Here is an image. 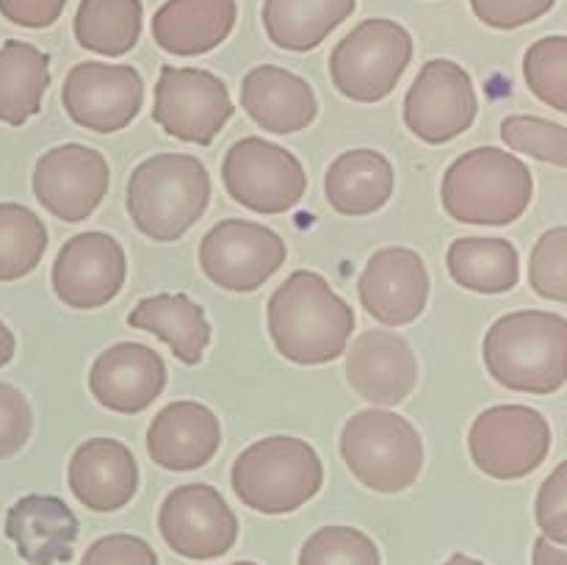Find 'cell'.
I'll return each mask as SVG.
<instances>
[{"instance_id": "obj_40", "label": "cell", "mask_w": 567, "mask_h": 565, "mask_svg": "<svg viewBox=\"0 0 567 565\" xmlns=\"http://www.w3.org/2000/svg\"><path fill=\"white\" fill-rule=\"evenodd\" d=\"M64 6L66 0H0V17L20 28L42 31L59 20Z\"/></svg>"}, {"instance_id": "obj_9", "label": "cell", "mask_w": 567, "mask_h": 565, "mask_svg": "<svg viewBox=\"0 0 567 565\" xmlns=\"http://www.w3.org/2000/svg\"><path fill=\"white\" fill-rule=\"evenodd\" d=\"M227 194L255 214H286L308 192V172L291 150L266 138H238L221 161Z\"/></svg>"}, {"instance_id": "obj_28", "label": "cell", "mask_w": 567, "mask_h": 565, "mask_svg": "<svg viewBox=\"0 0 567 565\" xmlns=\"http://www.w3.org/2000/svg\"><path fill=\"white\" fill-rule=\"evenodd\" d=\"M50 86V55L37 44L9 39L0 44V122L25 125L42 111Z\"/></svg>"}, {"instance_id": "obj_4", "label": "cell", "mask_w": 567, "mask_h": 565, "mask_svg": "<svg viewBox=\"0 0 567 565\" xmlns=\"http://www.w3.org/2000/svg\"><path fill=\"white\" fill-rule=\"evenodd\" d=\"M535 194L532 170L502 147H476L452 161L443 175V208L465 225H513Z\"/></svg>"}, {"instance_id": "obj_33", "label": "cell", "mask_w": 567, "mask_h": 565, "mask_svg": "<svg viewBox=\"0 0 567 565\" xmlns=\"http://www.w3.org/2000/svg\"><path fill=\"white\" fill-rule=\"evenodd\" d=\"M524 78L537 100L567 114V37L537 39L524 55Z\"/></svg>"}, {"instance_id": "obj_14", "label": "cell", "mask_w": 567, "mask_h": 565, "mask_svg": "<svg viewBox=\"0 0 567 565\" xmlns=\"http://www.w3.org/2000/svg\"><path fill=\"white\" fill-rule=\"evenodd\" d=\"M61 103L75 125L94 133H116L142 111V72L131 64L81 61L66 72Z\"/></svg>"}, {"instance_id": "obj_22", "label": "cell", "mask_w": 567, "mask_h": 565, "mask_svg": "<svg viewBox=\"0 0 567 565\" xmlns=\"http://www.w3.org/2000/svg\"><path fill=\"white\" fill-rule=\"evenodd\" d=\"M221 427L214 410L203 402H169L147 430V452L161 469H203L219 452Z\"/></svg>"}, {"instance_id": "obj_2", "label": "cell", "mask_w": 567, "mask_h": 565, "mask_svg": "<svg viewBox=\"0 0 567 565\" xmlns=\"http://www.w3.org/2000/svg\"><path fill=\"white\" fill-rule=\"evenodd\" d=\"M482 355L507 391L557 393L567 380V319L548 310H515L493 321Z\"/></svg>"}, {"instance_id": "obj_20", "label": "cell", "mask_w": 567, "mask_h": 565, "mask_svg": "<svg viewBox=\"0 0 567 565\" xmlns=\"http://www.w3.org/2000/svg\"><path fill=\"white\" fill-rule=\"evenodd\" d=\"M70 491L94 513L122 510L138 491V465L131 449L114 438H89L72 452Z\"/></svg>"}, {"instance_id": "obj_32", "label": "cell", "mask_w": 567, "mask_h": 565, "mask_svg": "<svg viewBox=\"0 0 567 565\" xmlns=\"http://www.w3.org/2000/svg\"><path fill=\"white\" fill-rule=\"evenodd\" d=\"M297 565H382L380 548L354 526H321L299 548Z\"/></svg>"}, {"instance_id": "obj_7", "label": "cell", "mask_w": 567, "mask_h": 565, "mask_svg": "<svg viewBox=\"0 0 567 565\" xmlns=\"http://www.w3.org/2000/svg\"><path fill=\"white\" fill-rule=\"evenodd\" d=\"M413 37L396 20L374 17L347 33L330 53V78L343 97L380 103L413 61Z\"/></svg>"}, {"instance_id": "obj_29", "label": "cell", "mask_w": 567, "mask_h": 565, "mask_svg": "<svg viewBox=\"0 0 567 565\" xmlns=\"http://www.w3.org/2000/svg\"><path fill=\"white\" fill-rule=\"evenodd\" d=\"M446 266L457 286L476 294H507L520 280L518 249L507 238H457L449 247Z\"/></svg>"}, {"instance_id": "obj_6", "label": "cell", "mask_w": 567, "mask_h": 565, "mask_svg": "<svg viewBox=\"0 0 567 565\" xmlns=\"http://www.w3.org/2000/svg\"><path fill=\"white\" fill-rule=\"evenodd\" d=\"M341 458L349 471L377 493H402L424 469V441L393 410H360L341 430Z\"/></svg>"}, {"instance_id": "obj_12", "label": "cell", "mask_w": 567, "mask_h": 565, "mask_svg": "<svg viewBox=\"0 0 567 565\" xmlns=\"http://www.w3.org/2000/svg\"><path fill=\"white\" fill-rule=\"evenodd\" d=\"M480 97L468 72L449 59L426 61L404 97V125L426 144L463 136L476 120Z\"/></svg>"}, {"instance_id": "obj_30", "label": "cell", "mask_w": 567, "mask_h": 565, "mask_svg": "<svg viewBox=\"0 0 567 565\" xmlns=\"http://www.w3.org/2000/svg\"><path fill=\"white\" fill-rule=\"evenodd\" d=\"M142 0H81L72 20L75 42L89 53L120 59L142 39Z\"/></svg>"}, {"instance_id": "obj_11", "label": "cell", "mask_w": 567, "mask_h": 565, "mask_svg": "<svg viewBox=\"0 0 567 565\" xmlns=\"http://www.w3.org/2000/svg\"><path fill=\"white\" fill-rule=\"evenodd\" d=\"M286 242L271 227L249 219H225L199 242V266L225 291H258L282 264Z\"/></svg>"}, {"instance_id": "obj_5", "label": "cell", "mask_w": 567, "mask_h": 565, "mask_svg": "<svg viewBox=\"0 0 567 565\" xmlns=\"http://www.w3.org/2000/svg\"><path fill=\"white\" fill-rule=\"evenodd\" d=\"M230 485L238 502L264 515H286L308 504L324 485L319 452L302 438L271 435L236 458Z\"/></svg>"}, {"instance_id": "obj_15", "label": "cell", "mask_w": 567, "mask_h": 565, "mask_svg": "<svg viewBox=\"0 0 567 565\" xmlns=\"http://www.w3.org/2000/svg\"><path fill=\"white\" fill-rule=\"evenodd\" d=\"M31 183L37 199L55 219L75 225L89 219L109 194V161L86 144H59L37 161Z\"/></svg>"}, {"instance_id": "obj_18", "label": "cell", "mask_w": 567, "mask_h": 565, "mask_svg": "<svg viewBox=\"0 0 567 565\" xmlns=\"http://www.w3.org/2000/svg\"><path fill=\"white\" fill-rule=\"evenodd\" d=\"M166 388V363L147 343L122 341L103 349L89 371V391L111 413L136 415Z\"/></svg>"}, {"instance_id": "obj_42", "label": "cell", "mask_w": 567, "mask_h": 565, "mask_svg": "<svg viewBox=\"0 0 567 565\" xmlns=\"http://www.w3.org/2000/svg\"><path fill=\"white\" fill-rule=\"evenodd\" d=\"M14 349H17L14 332H11L9 327L0 321V369H3L6 363H11V358H14Z\"/></svg>"}, {"instance_id": "obj_23", "label": "cell", "mask_w": 567, "mask_h": 565, "mask_svg": "<svg viewBox=\"0 0 567 565\" xmlns=\"http://www.w3.org/2000/svg\"><path fill=\"white\" fill-rule=\"evenodd\" d=\"M241 105L249 120L269 133H297L313 125L319 100L305 78L275 64H260L241 83Z\"/></svg>"}, {"instance_id": "obj_3", "label": "cell", "mask_w": 567, "mask_h": 565, "mask_svg": "<svg viewBox=\"0 0 567 565\" xmlns=\"http://www.w3.org/2000/svg\"><path fill=\"white\" fill-rule=\"evenodd\" d=\"M210 203V175L197 155L158 153L144 158L127 181V214L153 242L186 236Z\"/></svg>"}, {"instance_id": "obj_39", "label": "cell", "mask_w": 567, "mask_h": 565, "mask_svg": "<svg viewBox=\"0 0 567 565\" xmlns=\"http://www.w3.org/2000/svg\"><path fill=\"white\" fill-rule=\"evenodd\" d=\"M81 565H158V554L138 535H105L97 537L83 552Z\"/></svg>"}, {"instance_id": "obj_8", "label": "cell", "mask_w": 567, "mask_h": 565, "mask_svg": "<svg viewBox=\"0 0 567 565\" xmlns=\"http://www.w3.org/2000/svg\"><path fill=\"white\" fill-rule=\"evenodd\" d=\"M471 460L493 480H520L546 463L551 427L546 415L526 404H493L468 430Z\"/></svg>"}, {"instance_id": "obj_25", "label": "cell", "mask_w": 567, "mask_h": 565, "mask_svg": "<svg viewBox=\"0 0 567 565\" xmlns=\"http://www.w3.org/2000/svg\"><path fill=\"white\" fill-rule=\"evenodd\" d=\"M127 325L158 336L186 366L203 363V355L210 343L205 308L186 294H155V297L138 299L136 308L127 316Z\"/></svg>"}, {"instance_id": "obj_24", "label": "cell", "mask_w": 567, "mask_h": 565, "mask_svg": "<svg viewBox=\"0 0 567 565\" xmlns=\"http://www.w3.org/2000/svg\"><path fill=\"white\" fill-rule=\"evenodd\" d=\"M238 22L236 0H166L153 14V39L181 59L219 48Z\"/></svg>"}, {"instance_id": "obj_17", "label": "cell", "mask_w": 567, "mask_h": 565, "mask_svg": "<svg viewBox=\"0 0 567 565\" xmlns=\"http://www.w3.org/2000/svg\"><path fill=\"white\" fill-rule=\"evenodd\" d=\"M358 294L365 314L380 325H410L430 302V271L415 249L385 247L363 266Z\"/></svg>"}, {"instance_id": "obj_34", "label": "cell", "mask_w": 567, "mask_h": 565, "mask_svg": "<svg viewBox=\"0 0 567 565\" xmlns=\"http://www.w3.org/2000/svg\"><path fill=\"white\" fill-rule=\"evenodd\" d=\"M502 142L515 153L532 155L554 166H567V127L543 116L513 114L498 127Z\"/></svg>"}, {"instance_id": "obj_37", "label": "cell", "mask_w": 567, "mask_h": 565, "mask_svg": "<svg viewBox=\"0 0 567 565\" xmlns=\"http://www.w3.org/2000/svg\"><path fill=\"white\" fill-rule=\"evenodd\" d=\"M537 526L554 543H567V463H559L537 491Z\"/></svg>"}, {"instance_id": "obj_43", "label": "cell", "mask_w": 567, "mask_h": 565, "mask_svg": "<svg viewBox=\"0 0 567 565\" xmlns=\"http://www.w3.org/2000/svg\"><path fill=\"white\" fill-rule=\"evenodd\" d=\"M443 565H485L482 563V559H474V557H468V554H452V557L446 559V563Z\"/></svg>"}, {"instance_id": "obj_16", "label": "cell", "mask_w": 567, "mask_h": 565, "mask_svg": "<svg viewBox=\"0 0 567 565\" xmlns=\"http://www.w3.org/2000/svg\"><path fill=\"white\" fill-rule=\"evenodd\" d=\"M127 258L114 236L100 230L72 236L59 249L50 271L53 291L66 308L94 310L109 305L122 291Z\"/></svg>"}, {"instance_id": "obj_10", "label": "cell", "mask_w": 567, "mask_h": 565, "mask_svg": "<svg viewBox=\"0 0 567 565\" xmlns=\"http://www.w3.org/2000/svg\"><path fill=\"white\" fill-rule=\"evenodd\" d=\"M227 83L199 66H161L153 120L181 142L208 147L233 116Z\"/></svg>"}, {"instance_id": "obj_41", "label": "cell", "mask_w": 567, "mask_h": 565, "mask_svg": "<svg viewBox=\"0 0 567 565\" xmlns=\"http://www.w3.org/2000/svg\"><path fill=\"white\" fill-rule=\"evenodd\" d=\"M532 565H567V548L563 543H554L540 535L535 541V552H532Z\"/></svg>"}, {"instance_id": "obj_35", "label": "cell", "mask_w": 567, "mask_h": 565, "mask_svg": "<svg viewBox=\"0 0 567 565\" xmlns=\"http://www.w3.org/2000/svg\"><path fill=\"white\" fill-rule=\"evenodd\" d=\"M529 282L540 297L567 302V227L557 225L537 238L529 260Z\"/></svg>"}, {"instance_id": "obj_31", "label": "cell", "mask_w": 567, "mask_h": 565, "mask_svg": "<svg viewBox=\"0 0 567 565\" xmlns=\"http://www.w3.org/2000/svg\"><path fill=\"white\" fill-rule=\"evenodd\" d=\"M48 249V227L20 203H0V282L31 275Z\"/></svg>"}, {"instance_id": "obj_13", "label": "cell", "mask_w": 567, "mask_h": 565, "mask_svg": "<svg viewBox=\"0 0 567 565\" xmlns=\"http://www.w3.org/2000/svg\"><path fill=\"white\" fill-rule=\"evenodd\" d=\"M166 546L186 559L225 557L238 541V518L214 485L192 482L166 493L158 510Z\"/></svg>"}, {"instance_id": "obj_26", "label": "cell", "mask_w": 567, "mask_h": 565, "mask_svg": "<svg viewBox=\"0 0 567 565\" xmlns=\"http://www.w3.org/2000/svg\"><path fill=\"white\" fill-rule=\"evenodd\" d=\"M327 203L343 216H369L385 208L393 194V166L377 150H347L324 177Z\"/></svg>"}, {"instance_id": "obj_44", "label": "cell", "mask_w": 567, "mask_h": 565, "mask_svg": "<svg viewBox=\"0 0 567 565\" xmlns=\"http://www.w3.org/2000/svg\"><path fill=\"white\" fill-rule=\"evenodd\" d=\"M233 565H258V563H233Z\"/></svg>"}, {"instance_id": "obj_27", "label": "cell", "mask_w": 567, "mask_h": 565, "mask_svg": "<svg viewBox=\"0 0 567 565\" xmlns=\"http://www.w3.org/2000/svg\"><path fill=\"white\" fill-rule=\"evenodd\" d=\"M358 0H264V28L275 48L308 53L319 48L352 11Z\"/></svg>"}, {"instance_id": "obj_36", "label": "cell", "mask_w": 567, "mask_h": 565, "mask_svg": "<svg viewBox=\"0 0 567 565\" xmlns=\"http://www.w3.org/2000/svg\"><path fill=\"white\" fill-rule=\"evenodd\" d=\"M33 432V410L20 388L0 380V460L14 458Z\"/></svg>"}, {"instance_id": "obj_38", "label": "cell", "mask_w": 567, "mask_h": 565, "mask_svg": "<svg viewBox=\"0 0 567 565\" xmlns=\"http://www.w3.org/2000/svg\"><path fill=\"white\" fill-rule=\"evenodd\" d=\"M557 0H471V11L496 31H515L540 20L554 9Z\"/></svg>"}, {"instance_id": "obj_1", "label": "cell", "mask_w": 567, "mask_h": 565, "mask_svg": "<svg viewBox=\"0 0 567 565\" xmlns=\"http://www.w3.org/2000/svg\"><path fill=\"white\" fill-rule=\"evenodd\" d=\"M269 336L277 352L299 366L332 363L347 352L354 310L319 271L299 269L271 294Z\"/></svg>"}, {"instance_id": "obj_19", "label": "cell", "mask_w": 567, "mask_h": 565, "mask_svg": "<svg viewBox=\"0 0 567 565\" xmlns=\"http://www.w3.org/2000/svg\"><path fill=\"white\" fill-rule=\"evenodd\" d=\"M347 380L365 402L393 408L413 393L419 360L408 338L393 330H365L347 352Z\"/></svg>"}, {"instance_id": "obj_21", "label": "cell", "mask_w": 567, "mask_h": 565, "mask_svg": "<svg viewBox=\"0 0 567 565\" xmlns=\"http://www.w3.org/2000/svg\"><path fill=\"white\" fill-rule=\"evenodd\" d=\"M6 537L28 565L70 563L75 557L78 518L64 499L28 493L6 513Z\"/></svg>"}]
</instances>
